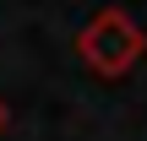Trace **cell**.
Here are the masks:
<instances>
[{
  "instance_id": "obj_1",
  "label": "cell",
  "mask_w": 147,
  "mask_h": 141,
  "mask_svg": "<svg viewBox=\"0 0 147 141\" xmlns=\"http://www.w3.org/2000/svg\"><path fill=\"white\" fill-rule=\"evenodd\" d=\"M142 54H147V33H142V22L131 11H120V5L93 11L87 27L76 33V60L93 76H104V82H120Z\"/></svg>"
},
{
  "instance_id": "obj_2",
  "label": "cell",
  "mask_w": 147,
  "mask_h": 141,
  "mask_svg": "<svg viewBox=\"0 0 147 141\" xmlns=\"http://www.w3.org/2000/svg\"><path fill=\"white\" fill-rule=\"evenodd\" d=\"M0 130H5V103H0Z\"/></svg>"
}]
</instances>
